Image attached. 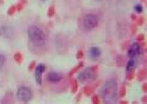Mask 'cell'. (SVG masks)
I'll use <instances>...</instances> for the list:
<instances>
[{"instance_id":"cell-1","label":"cell","mask_w":147,"mask_h":104,"mask_svg":"<svg viewBox=\"0 0 147 104\" xmlns=\"http://www.w3.org/2000/svg\"><path fill=\"white\" fill-rule=\"evenodd\" d=\"M100 95L105 103H115L117 99V83L115 79H110L103 84L100 90Z\"/></svg>"},{"instance_id":"cell-2","label":"cell","mask_w":147,"mask_h":104,"mask_svg":"<svg viewBox=\"0 0 147 104\" xmlns=\"http://www.w3.org/2000/svg\"><path fill=\"white\" fill-rule=\"evenodd\" d=\"M28 37L30 42L36 47H42L46 42V36L43 30L38 26L32 25L28 28Z\"/></svg>"},{"instance_id":"cell-3","label":"cell","mask_w":147,"mask_h":104,"mask_svg":"<svg viewBox=\"0 0 147 104\" xmlns=\"http://www.w3.org/2000/svg\"><path fill=\"white\" fill-rule=\"evenodd\" d=\"M99 24V19L95 14H88L83 19V26L86 30H92Z\"/></svg>"},{"instance_id":"cell-4","label":"cell","mask_w":147,"mask_h":104,"mask_svg":"<svg viewBox=\"0 0 147 104\" xmlns=\"http://www.w3.org/2000/svg\"><path fill=\"white\" fill-rule=\"evenodd\" d=\"M17 98L22 102H28L33 97V93L29 87H22L17 90Z\"/></svg>"},{"instance_id":"cell-5","label":"cell","mask_w":147,"mask_h":104,"mask_svg":"<svg viewBox=\"0 0 147 104\" xmlns=\"http://www.w3.org/2000/svg\"><path fill=\"white\" fill-rule=\"evenodd\" d=\"M13 28L11 26L4 25L0 27V36H2L3 38L6 39H9L13 36Z\"/></svg>"},{"instance_id":"cell-6","label":"cell","mask_w":147,"mask_h":104,"mask_svg":"<svg viewBox=\"0 0 147 104\" xmlns=\"http://www.w3.org/2000/svg\"><path fill=\"white\" fill-rule=\"evenodd\" d=\"M92 75H93V72H92V70L90 68H87L79 74L78 81H80V82H86V81L91 79Z\"/></svg>"},{"instance_id":"cell-7","label":"cell","mask_w":147,"mask_h":104,"mask_svg":"<svg viewBox=\"0 0 147 104\" xmlns=\"http://www.w3.org/2000/svg\"><path fill=\"white\" fill-rule=\"evenodd\" d=\"M45 65L43 64H38L36 68V72H34V77H36V81L37 84L42 83V74L45 72Z\"/></svg>"},{"instance_id":"cell-8","label":"cell","mask_w":147,"mask_h":104,"mask_svg":"<svg viewBox=\"0 0 147 104\" xmlns=\"http://www.w3.org/2000/svg\"><path fill=\"white\" fill-rule=\"evenodd\" d=\"M139 52H140V47H139L138 44H132L130 46V48H129V51H127V55L130 58V59H133L135 56H137Z\"/></svg>"},{"instance_id":"cell-9","label":"cell","mask_w":147,"mask_h":104,"mask_svg":"<svg viewBox=\"0 0 147 104\" xmlns=\"http://www.w3.org/2000/svg\"><path fill=\"white\" fill-rule=\"evenodd\" d=\"M48 80L51 83H58L61 80V75L58 72H49L48 74Z\"/></svg>"},{"instance_id":"cell-10","label":"cell","mask_w":147,"mask_h":104,"mask_svg":"<svg viewBox=\"0 0 147 104\" xmlns=\"http://www.w3.org/2000/svg\"><path fill=\"white\" fill-rule=\"evenodd\" d=\"M90 56L92 58V59H97L100 56V49L99 48L96 47H92L90 49Z\"/></svg>"},{"instance_id":"cell-11","label":"cell","mask_w":147,"mask_h":104,"mask_svg":"<svg viewBox=\"0 0 147 104\" xmlns=\"http://www.w3.org/2000/svg\"><path fill=\"white\" fill-rule=\"evenodd\" d=\"M135 66V61L133 59H130L129 60V62H127V71H130V70H132V69L134 68Z\"/></svg>"},{"instance_id":"cell-12","label":"cell","mask_w":147,"mask_h":104,"mask_svg":"<svg viewBox=\"0 0 147 104\" xmlns=\"http://www.w3.org/2000/svg\"><path fill=\"white\" fill-rule=\"evenodd\" d=\"M4 64H5V57H4V55L0 54V70L3 68Z\"/></svg>"},{"instance_id":"cell-13","label":"cell","mask_w":147,"mask_h":104,"mask_svg":"<svg viewBox=\"0 0 147 104\" xmlns=\"http://www.w3.org/2000/svg\"><path fill=\"white\" fill-rule=\"evenodd\" d=\"M135 10H136L138 13H141V12H142L144 9H142V7L141 5H136L135 6Z\"/></svg>"},{"instance_id":"cell-14","label":"cell","mask_w":147,"mask_h":104,"mask_svg":"<svg viewBox=\"0 0 147 104\" xmlns=\"http://www.w3.org/2000/svg\"><path fill=\"white\" fill-rule=\"evenodd\" d=\"M97 1H100V0H97Z\"/></svg>"}]
</instances>
